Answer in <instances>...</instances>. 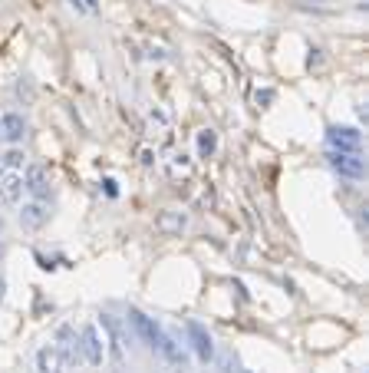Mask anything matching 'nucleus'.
Segmentation results:
<instances>
[{
	"mask_svg": "<svg viewBox=\"0 0 369 373\" xmlns=\"http://www.w3.org/2000/svg\"><path fill=\"white\" fill-rule=\"evenodd\" d=\"M80 350H82V363H89V367H103V360H106V344H103L99 330H96L92 324L80 330Z\"/></svg>",
	"mask_w": 369,
	"mask_h": 373,
	"instance_id": "obj_1",
	"label": "nucleus"
},
{
	"mask_svg": "<svg viewBox=\"0 0 369 373\" xmlns=\"http://www.w3.org/2000/svg\"><path fill=\"white\" fill-rule=\"evenodd\" d=\"M330 165H333L336 175H343V178H363L366 175V162L359 159V152H333L330 149Z\"/></svg>",
	"mask_w": 369,
	"mask_h": 373,
	"instance_id": "obj_2",
	"label": "nucleus"
},
{
	"mask_svg": "<svg viewBox=\"0 0 369 373\" xmlns=\"http://www.w3.org/2000/svg\"><path fill=\"white\" fill-rule=\"evenodd\" d=\"M129 321H132V327H136V334H138L142 340H145V344H149L152 350H155V347L161 344V337H165V330H161V327L155 324L152 317H145L142 311H136V307H132V311H129Z\"/></svg>",
	"mask_w": 369,
	"mask_h": 373,
	"instance_id": "obj_3",
	"label": "nucleus"
},
{
	"mask_svg": "<svg viewBox=\"0 0 369 373\" xmlns=\"http://www.w3.org/2000/svg\"><path fill=\"white\" fill-rule=\"evenodd\" d=\"M326 142L333 152H359L363 149V136L356 129H346V126H333L326 132Z\"/></svg>",
	"mask_w": 369,
	"mask_h": 373,
	"instance_id": "obj_4",
	"label": "nucleus"
},
{
	"mask_svg": "<svg viewBox=\"0 0 369 373\" xmlns=\"http://www.w3.org/2000/svg\"><path fill=\"white\" fill-rule=\"evenodd\" d=\"M184 330H188V337H191V350L198 353V360L208 363L211 357H215V344H211V334H208V330L198 324V321H188V324H184Z\"/></svg>",
	"mask_w": 369,
	"mask_h": 373,
	"instance_id": "obj_5",
	"label": "nucleus"
},
{
	"mask_svg": "<svg viewBox=\"0 0 369 373\" xmlns=\"http://www.w3.org/2000/svg\"><path fill=\"white\" fill-rule=\"evenodd\" d=\"M103 330L109 334V353H113V363L122 367L126 363V337H122V327L115 324L109 314H103Z\"/></svg>",
	"mask_w": 369,
	"mask_h": 373,
	"instance_id": "obj_6",
	"label": "nucleus"
},
{
	"mask_svg": "<svg viewBox=\"0 0 369 373\" xmlns=\"http://www.w3.org/2000/svg\"><path fill=\"white\" fill-rule=\"evenodd\" d=\"M59 357H63V363H69V367H80L82 363V350H80V337L69 330V327H59Z\"/></svg>",
	"mask_w": 369,
	"mask_h": 373,
	"instance_id": "obj_7",
	"label": "nucleus"
},
{
	"mask_svg": "<svg viewBox=\"0 0 369 373\" xmlns=\"http://www.w3.org/2000/svg\"><path fill=\"white\" fill-rule=\"evenodd\" d=\"M23 188H27L36 202L46 199V192H50V178H46V172L40 169V165H27V172H23Z\"/></svg>",
	"mask_w": 369,
	"mask_h": 373,
	"instance_id": "obj_8",
	"label": "nucleus"
},
{
	"mask_svg": "<svg viewBox=\"0 0 369 373\" xmlns=\"http://www.w3.org/2000/svg\"><path fill=\"white\" fill-rule=\"evenodd\" d=\"M20 199H23V175L3 172L0 175V202L3 205H17Z\"/></svg>",
	"mask_w": 369,
	"mask_h": 373,
	"instance_id": "obj_9",
	"label": "nucleus"
},
{
	"mask_svg": "<svg viewBox=\"0 0 369 373\" xmlns=\"http://www.w3.org/2000/svg\"><path fill=\"white\" fill-rule=\"evenodd\" d=\"M23 132H27V122H23V116H17V113H7V116L0 119V139H3V142L17 146V142L23 139Z\"/></svg>",
	"mask_w": 369,
	"mask_h": 373,
	"instance_id": "obj_10",
	"label": "nucleus"
},
{
	"mask_svg": "<svg viewBox=\"0 0 369 373\" xmlns=\"http://www.w3.org/2000/svg\"><path fill=\"white\" fill-rule=\"evenodd\" d=\"M46 218H50V211H46V205L43 202H30V205H23L20 209V225L23 228H43L46 225Z\"/></svg>",
	"mask_w": 369,
	"mask_h": 373,
	"instance_id": "obj_11",
	"label": "nucleus"
},
{
	"mask_svg": "<svg viewBox=\"0 0 369 373\" xmlns=\"http://www.w3.org/2000/svg\"><path fill=\"white\" fill-rule=\"evenodd\" d=\"M184 225H188V218H184V211H161L159 218H155V228H159L161 234H182Z\"/></svg>",
	"mask_w": 369,
	"mask_h": 373,
	"instance_id": "obj_12",
	"label": "nucleus"
},
{
	"mask_svg": "<svg viewBox=\"0 0 369 373\" xmlns=\"http://www.w3.org/2000/svg\"><path fill=\"white\" fill-rule=\"evenodd\" d=\"M63 357H59L57 347H43L40 353H36V370L40 373H63Z\"/></svg>",
	"mask_w": 369,
	"mask_h": 373,
	"instance_id": "obj_13",
	"label": "nucleus"
},
{
	"mask_svg": "<svg viewBox=\"0 0 369 373\" xmlns=\"http://www.w3.org/2000/svg\"><path fill=\"white\" fill-rule=\"evenodd\" d=\"M215 149H218V136H215L211 129H201V132H198V152H201V155H211Z\"/></svg>",
	"mask_w": 369,
	"mask_h": 373,
	"instance_id": "obj_14",
	"label": "nucleus"
},
{
	"mask_svg": "<svg viewBox=\"0 0 369 373\" xmlns=\"http://www.w3.org/2000/svg\"><path fill=\"white\" fill-rule=\"evenodd\" d=\"M0 162H3V169H20V165H23V152L20 149H7L3 155H0Z\"/></svg>",
	"mask_w": 369,
	"mask_h": 373,
	"instance_id": "obj_15",
	"label": "nucleus"
},
{
	"mask_svg": "<svg viewBox=\"0 0 369 373\" xmlns=\"http://www.w3.org/2000/svg\"><path fill=\"white\" fill-rule=\"evenodd\" d=\"M270 99H274V93H270V90H264V93H257V103H270Z\"/></svg>",
	"mask_w": 369,
	"mask_h": 373,
	"instance_id": "obj_16",
	"label": "nucleus"
},
{
	"mask_svg": "<svg viewBox=\"0 0 369 373\" xmlns=\"http://www.w3.org/2000/svg\"><path fill=\"white\" fill-rule=\"evenodd\" d=\"M7 297V284H3V278H0V301Z\"/></svg>",
	"mask_w": 369,
	"mask_h": 373,
	"instance_id": "obj_17",
	"label": "nucleus"
},
{
	"mask_svg": "<svg viewBox=\"0 0 369 373\" xmlns=\"http://www.w3.org/2000/svg\"><path fill=\"white\" fill-rule=\"evenodd\" d=\"M3 255H7V248H3V245H0V261H3Z\"/></svg>",
	"mask_w": 369,
	"mask_h": 373,
	"instance_id": "obj_18",
	"label": "nucleus"
},
{
	"mask_svg": "<svg viewBox=\"0 0 369 373\" xmlns=\"http://www.w3.org/2000/svg\"><path fill=\"white\" fill-rule=\"evenodd\" d=\"M3 172H7V169H3V162H0V175H3Z\"/></svg>",
	"mask_w": 369,
	"mask_h": 373,
	"instance_id": "obj_19",
	"label": "nucleus"
},
{
	"mask_svg": "<svg viewBox=\"0 0 369 373\" xmlns=\"http://www.w3.org/2000/svg\"><path fill=\"white\" fill-rule=\"evenodd\" d=\"M0 232H3V218H0Z\"/></svg>",
	"mask_w": 369,
	"mask_h": 373,
	"instance_id": "obj_20",
	"label": "nucleus"
},
{
	"mask_svg": "<svg viewBox=\"0 0 369 373\" xmlns=\"http://www.w3.org/2000/svg\"><path fill=\"white\" fill-rule=\"evenodd\" d=\"M241 373H251V370H241Z\"/></svg>",
	"mask_w": 369,
	"mask_h": 373,
	"instance_id": "obj_21",
	"label": "nucleus"
}]
</instances>
